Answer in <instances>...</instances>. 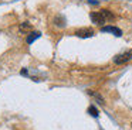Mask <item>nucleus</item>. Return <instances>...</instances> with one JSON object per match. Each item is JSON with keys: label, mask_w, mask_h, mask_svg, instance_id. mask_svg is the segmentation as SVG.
<instances>
[{"label": "nucleus", "mask_w": 132, "mask_h": 130, "mask_svg": "<svg viewBox=\"0 0 132 130\" xmlns=\"http://www.w3.org/2000/svg\"><path fill=\"white\" fill-rule=\"evenodd\" d=\"M131 59H132V51H126V52H122V54L115 57L114 62L118 65H121V64H125V62L131 61Z\"/></svg>", "instance_id": "nucleus-2"}, {"label": "nucleus", "mask_w": 132, "mask_h": 130, "mask_svg": "<svg viewBox=\"0 0 132 130\" xmlns=\"http://www.w3.org/2000/svg\"><path fill=\"white\" fill-rule=\"evenodd\" d=\"M88 113H89L91 116H94V117H97V116H98V110L95 109L94 106H89V107H88Z\"/></svg>", "instance_id": "nucleus-6"}, {"label": "nucleus", "mask_w": 132, "mask_h": 130, "mask_svg": "<svg viewBox=\"0 0 132 130\" xmlns=\"http://www.w3.org/2000/svg\"><path fill=\"white\" fill-rule=\"evenodd\" d=\"M74 34L77 37H81V38H88V37L94 35V30L92 28H81V30H77Z\"/></svg>", "instance_id": "nucleus-3"}, {"label": "nucleus", "mask_w": 132, "mask_h": 130, "mask_svg": "<svg viewBox=\"0 0 132 130\" xmlns=\"http://www.w3.org/2000/svg\"><path fill=\"white\" fill-rule=\"evenodd\" d=\"M21 75H27V69H21Z\"/></svg>", "instance_id": "nucleus-7"}, {"label": "nucleus", "mask_w": 132, "mask_h": 130, "mask_svg": "<svg viewBox=\"0 0 132 130\" xmlns=\"http://www.w3.org/2000/svg\"><path fill=\"white\" fill-rule=\"evenodd\" d=\"M40 35H41L40 33H31V34H30V35H29V37H27V38H26L27 44H31V42L34 41L36 38H38V37H40Z\"/></svg>", "instance_id": "nucleus-5"}, {"label": "nucleus", "mask_w": 132, "mask_h": 130, "mask_svg": "<svg viewBox=\"0 0 132 130\" xmlns=\"http://www.w3.org/2000/svg\"><path fill=\"white\" fill-rule=\"evenodd\" d=\"M89 18H91L92 23L101 25V24H104L106 20H114L115 16L109 10H100V11H92V13H89Z\"/></svg>", "instance_id": "nucleus-1"}, {"label": "nucleus", "mask_w": 132, "mask_h": 130, "mask_svg": "<svg viewBox=\"0 0 132 130\" xmlns=\"http://www.w3.org/2000/svg\"><path fill=\"white\" fill-rule=\"evenodd\" d=\"M101 31H102V33H112L114 35H117V37L122 35V31H121L118 27H114V25H105V27H101Z\"/></svg>", "instance_id": "nucleus-4"}]
</instances>
